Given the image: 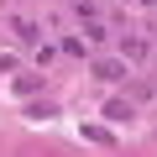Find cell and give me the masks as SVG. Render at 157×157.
Listing matches in <instances>:
<instances>
[{
    "label": "cell",
    "mask_w": 157,
    "mask_h": 157,
    "mask_svg": "<svg viewBox=\"0 0 157 157\" xmlns=\"http://www.w3.org/2000/svg\"><path fill=\"white\" fill-rule=\"evenodd\" d=\"M136 110H131V100H105V121H115V126H126Z\"/></svg>",
    "instance_id": "6da1fadb"
},
{
    "label": "cell",
    "mask_w": 157,
    "mask_h": 157,
    "mask_svg": "<svg viewBox=\"0 0 157 157\" xmlns=\"http://www.w3.org/2000/svg\"><path fill=\"white\" fill-rule=\"evenodd\" d=\"M94 73H100V78H126V63H121V58H100Z\"/></svg>",
    "instance_id": "7a4b0ae2"
},
{
    "label": "cell",
    "mask_w": 157,
    "mask_h": 157,
    "mask_svg": "<svg viewBox=\"0 0 157 157\" xmlns=\"http://www.w3.org/2000/svg\"><path fill=\"white\" fill-rule=\"evenodd\" d=\"M147 6H152V0H147Z\"/></svg>",
    "instance_id": "277c9868"
},
{
    "label": "cell",
    "mask_w": 157,
    "mask_h": 157,
    "mask_svg": "<svg viewBox=\"0 0 157 157\" xmlns=\"http://www.w3.org/2000/svg\"><path fill=\"white\" fill-rule=\"evenodd\" d=\"M58 115V105H47V100H32L26 105V121H52Z\"/></svg>",
    "instance_id": "3957f363"
}]
</instances>
